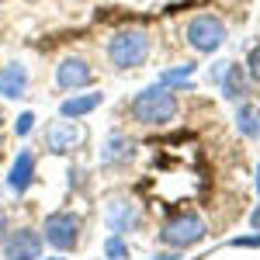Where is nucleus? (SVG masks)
<instances>
[{"mask_svg":"<svg viewBox=\"0 0 260 260\" xmlns=\"http://www.w3.org/2000/svg\"><path fill=\"white\" fill-rule=\"evenodd\" d=\"M83 125H77V121H52L49 128H45V149L49 153H70L73 146H80L83 142Z\"/></svg>","mask_w":260,"mask_h":260,"instance_id":"obj_7","label":"nucleus"},{"mask_svg":"<svg viewBox=\"0 0 260 260\" xmlns=\"http://www.w3.org/2000/svg\"><path fill=\"white\" fill-rule=\"evenodd\" d=\"M7 233H11V229H7V215H4V212H0V243L7 240Z\"/></svg>","mask_w":260,"mask_h":260,"instance_id":"obj_20","label":"nucleus"},{"mask_svg":"<svg viewBox=\"0 0 260 260\" xmlns=\"http://www.w3.org/2000/svg\"><path fill=\"white\" fill-rule=\"evenodd\" d=\"M257 194H260V167H257Z\"/></svg>","mask_w":260,"mask_h":260,"instance_id":"obj_23","label":"nucleus"},{"mask_svg":"<svg viewBox=\"0 0 260 260\" xmlns=\"http://www.w3.org/2000/svg\"><path fill=\"white\" fill-rule=\"evenodd\" d=\"M101 101H104V94H101V90H90V94H73V98H66V101L59 104V115H62V118L80 121L83 115L98 111V108H101Z\"/></svg>","mask_w":260,"mask_h":260,"instance_id":"obj_11","label":"nucleus"},{"mask_svg":"<svg viewBox=\"0 0 260 260\" xmlns=\"http://www.w3.org/2000/svg\"><path fill=\"white\" fill-rule=\"evenodd\" d=\"M153 260H180V253H163V257H153Z\"/></svg>","mask_w":260,"mask_h":260,"instance_id":"obj_22","label":"nucleus"},{"mask_svg":"<svg viewBox=\"0 0 260 260\" xmlns=\"http://www.w3.org/2000/svg\"><path fill=\"white\" fill-rule=\"evenodd\" d=\"M104 260H108V257H104Z\"/></svg>","mask_w":260,"mask_h":260,"instance_id":"obj_25","label":"nucleus"},{"mask_svg":"<svg viewBox=\"0 0 260 260\" xmlns=\"http://www.w3.org/2000/svg\"><path fill=\"white\" fill-rule=\"evenodd\" d=\"M191 73H194V62H184V66H177V70H163L160 83H163V87H177V83L191 80Z\"/></svg>","mask_w":260,"mask_h":260,"instance_id":"obj_16","label":"nucleus"},{"mask_svg":"<svg viewBox=\"0 0 260 260\" xmlns=\"http://www.w3.org/2000/svg\"><path fill=\"white\" fill-rule=\"evenodd\" d=\"M250 222H253V229L260 233V208H253V215H250Z\"/></svg>","mask_w":260,"mask_h":260,"instance_id":"obj_21","label":"nucleus"},{"mask_svg":"<svg viewBox=\"0 0 260 260\" xmlns=\"http://www.w3.org/2000/svg\"><path fill=\"white\" fill-rule=\"evenodd\" d=\"M149 56V35L142 28H125L108 39V59L118 70H136Z\"/></svg>","mask_w":260,"mask_h":260,"instance_id":"obj_2","label":"nucleus"},{"mask_svg":"<svg viewBox=\"0 0 260 260\" xmlns=\"http://www.w3.org/2000/svg\"><path fill=\"white\" fill-rule=\"evenodd\" d=\"M42 233H45L49 246L66 253V250H73L80 243V219L73 212H52V215H45V229Z\"/></svg>","mask_w":260,"mask_h":260,"instance_id":"obj_4","label":"nucleus"},{"mask_svg":"<svg viewBox=\"0 0 260 260\" xmlns=\"http://www.w3.org/2000/svg\"><path fill=\"white\" fill-rule=\"evenodd\" d=\"M24 87H28V70L21 62H7L0 70V94L4 98H21Z\"/></svg>","mask_w":260,"mask_h":260,"instance_id":"obj_13","label":"nucleus"},{"mask_svg":"<svg viewBox=\"0 0 260 260\" xmlns=\"http://www.w3.org/2000/svg\"><path fill=\"white\" fill-rule=\"evenodd\" d=\"M219 83H222V98H229V101H240L246 94V77H243L240 66H233V62H225Z\"/></svg>","mask_w":260,"mask_h":260,"instance_id":"obj_14","label":"nucleus"},{"mask_svg":"<svg viewBox=\"0 0 260 260\" xmlns=\"http://www.w3.org/2000/svg\"><path fill=\"white\" fill-rule=\"evenodd\" d=\"M222 42H225V24L219 18L198 14L187 24V45L194 52H215V49H222Z\"/></svg>","mask_w":260,"mask_h":260,"instance_id":"obj_5","label":"nucleus"},{"mask_svg":"<svg viewBox=\"0 0 260 260\" xmlns=\"http://www.w3.org/2000/svg\"><path fill=\"white\" fill-rule=\"evenodd\" d=\"M104 257H108V260H125V257H128V246H125V240H121L118 233L104 240Z\"/></svg>","mask_w":260,"mask_h":260,"instance_id":"obj_17","label":"nucleus"},{"mask_svg":"<svg viewBox=\"0 0 260 260\" xmlns=\"http://www.w3.org/2000/svg\"><path fill=\"white\" fill-rule=\"evenodd\" d=\"M128 111H132V118L139 125H167L177 115V98L170 94V87L153 83V87H146V90H139L132 98Z\"/></svg>","mask_w":260,"mask_h":260,"instance_id":"obj_1","label":"nucleus"},{"mask_svg":"<svg viewBox=\"0 0 260 260\" xmlns=\"http://www.w3.org/2000/svg\"><path fill=\"white\" fill-rule=\"evenodd\" d=\"M236 128H240V136H246V139H257L260 136V108L243 104L240 111H236Z\"/></svg>","mask_w":260,"mask_h":260,"instance_id":"obj_15","label":"nucleus"},{"mask_svg":"<svg viewBox=\"0 0 260 260\" xmlns=\"http://www.w3.org/2000/svg\"><path fill=\"white\" fill-rule=\"evenodd\" d=\"M132 156H136V142L128 139V136H111V139L104 142V149H101V163H104V167L128 163Z\"/></svg>","mask_w":260,"mask_h":260,"instance_id":"obj_12","label":"nucleus"},{"mask_svg":"<svg viewBox=\"0 0 260 260\" xmlns=\"http://www.w3.org/2000/svg\"><path fill=\"white\" fill-rule=\"evenodd\" d=\"M94 80V70L87 66V59L80 56H66V59L56 66V83L62 90H80V87H90Z\"/></svg>","mask_w":260,"mask_h":260,"instance_id":"obj_8","label":"nucleus"},{"mask_svg":"<svg viewBox=\"0 0 260 260\" xmlns=\"http://www.w3.org/2000/svg\"><path fill=\"white\" fill-rule=\"evenodd\" d=\"M205 240V222L198 215H174V219L163 222L160 229V243L167 246H174V250H187V246H194V243Z\"/></svg>","mask_w":260,"mask_h":260,"instance_id":"obj_3","label":"nucleus"},{"mask_svg":"<svg viewBox=\"0 0 260 260\" xmlns=\"http://www.w3.org/2000/svg\"><path fill=\"white\" fill-rule=\"evenodd\" d=\"M49 260H62V257H49Z\"/></svg>","mask_w":260,"mask_h":260,"instance_id":"obj_24","label":"nucleus"},{"mask_svg":"<svg viewBox=\"0 0 260 260\" xmlns=\"http://www.w3.org/2000/svg\"><path fill=\"white\" fill-rule=\"evenodd\" d=\"M31 125H35V115H31V111H24V115H18V121H14V132L24 139V136L31 132Z\"/></svg>","mask_w":260,"mask_h":260,"instance_id":"obj_18","label":"nucleus"},{"mask_svg":"<svg viewBox=\"0 0 260 260\" xmlns=\"http://www.w3.org/2000/svg\"><path fill=\"white\" fill-rule=\"evenodd\" d=\"M246 70H250V77H253V80H260V45L250 49V56H246Z\"/></svg>","mask_w":260,"mask_h":260,"instance_id":"obj_19","label":"nucleus"},{"mask_svg":"<svg viewBox=\"0 0 260 260\" xmlns=\"http://www.w3.org/2000/svg\"><path fill=\"white\" fill-rule=\"evenodd\" d=\"M31 180H35V153H31V149H21L14 167H11V174H7V187H11L14 194H24Z\"/></svg>","mask_w":260,"mask_h":260,"instance_id":"obj_10","label":"nucleus"},{"mask_svg":"<svg viewBox=\"0 0 260 260\" xmlns=\"http://www.w3.org/2000/svg\"><path fill=\"white\" fill-rule=\"evenodd\" d=\"M42 257V233L18 229L4 240V260H39Z\"/></svg>","mask_w":260,"mask_h":260,"instance_id":"obj_6","label":"nucleus"},{"mask_svg":"<svg viewBox=\"0 0 260 260\" xmlns=\"http://www.w3.org/2000/svg\"><path fill=\"white\" fill-rule=\"evenodd\" d=\"M104 222H108V229L111 233H128V229H136L139 225V212H136V205L125 198H115L108 201V208H104Z\"/></svg>","mask_w":260,"mask_h":260,"instance_id":"obj_9","label":"nucleus"}]
</instances>
